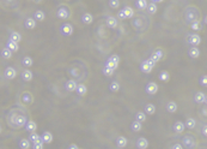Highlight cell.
<instances>
[{"label":"cell","instance_id":"37","mask_svg":"<svg viewBox=\"0 0 207 149\" xmlns=\"http://www.w3.org/2000/svg\"><path fill=\"white\" fill-rule=\"evenodd\" d=\"M34 18L36 19V22H42V21H44V18H46V13H44L43 11L38 10V11H36V12L34 13Z\"/></svg>","mask_w":207,"mask_h":149},{"label":"cell","instance_id":"17","mask_svg":"<svg viewBox=\"0 0 207 149\" xmlns=\"http://www.w3.org/2000/svg\"><path fill=\"white\" fill-rule=\"evenodd\" d=\"M21 77L24 82H30L34 77V73L30 71V70H23L22 73H21Z\"/></svg>","mask_w":207,"mask_h":149},{"label":"cell","instance_id":"46","mask_svg":"<svg viewBox=\"0 0 207 149\" xmlns=\"http://www.w3.org/2000/svg\"><path fill=\"white\" fill-rule=\"evenodd\" d=\"M109 6L112 9H118L120 6V1H119V0H110V1H109Z\"/></svg>","mask_w":207,"mask_h":149},{"label":"cell","instance_id":"48","mask_svg":"<svg viewBox=\"0 0 207 149\" xmlns=\"http://www.w3.org/2000/svg\"><path fill=\"white\" fill-rule=\"evenodd\" d=\"M43 144H44V143H43L42 141H40V142L33 144V149H43Z\"/></svg>","mask_w":207,"mask_h":149},{"label":"cell","instance_id":"24","mask_svg":"<svg viewBox=\"0 0 207 149\" xmlns=\"http://www.w3.org/2000/svg\"><path fill=\"white\" fill-rule=\"evenodd\" d=\"M144 112L146 113V115H152L156 113V106L153 104H146L145 107H144Z\"/></svg>","mask_w":207,"mask_h":149},{"label":"cell","instance_id":"33","mask_svg":"<svg viewBox=\"0 0 207 149\" xmlns=\"http://www.w3.org/2000/svg\"><path fill=\"white\" fill-rule=\"evenodd\" d=\"M122 10H123V12H125V15H126V18H133V17H134V10H133L131 6L126 5Z\"/></svg>","mask_w":207,"mask_h":149},{"label":"cell","instance_id":"49","mask_svg":"<svg viewBox=\"0 0 207 149\" xmlns=\"http://www.w3.org/2000/svg\"><path fill=\"white\" fill-rule=\"evenodd\" d=\"M170 149H184V148H183L182 143H174Z\"/></svg>","mask_w":207,"mask_h":149},{"label":"cell","instance_id":"7","mask_svg":"<svg viewBox=\"0 0 207 149\" xmlns=\"http://www.w3.org/2000/svg\"><path fill=\"white\" fill-rule=\"evenodd\" d=\"M187 42L189 43V45H191V47H197L200 43H201V37H200V35L199 34H190L189 36H188V40H187Z\"/></svg>","mask_w":207,"mask_h":149},{"label":"cell","instance_id":"47","mask_svg":"<svg viewBox=\"0 0 207 149\" xmlns=\"http://www.w3.org/2000/svg\"><path fill=\"white\" fill-rule=\"evenodd\" d=\"M116 18H118V19H121V21L127 19V18H126V15H125V12H123V10H121V11H119V12H118Z\"/></svg>","mask_w":207,"mask_h":149},{"label":"cell","instance_id":"8","mask_svg":"<svg viewBox=\"0 0 207 149\" xmlns=\"http://www.w3.org/2000/svg\"><path fill=\"white\" fill-rule=\"evenodd\" d=\"M158 84L155 83V82H149L145 87V92L149 94V95H156L158 93Z\"/></svg>","mask_w":207,"mask_h":149},{"label":"cell","instance_id":"25","mask_svg":"<svg viewBox=\"0 0 207 149\" xmlns=\"http://www.w3.org/2000/svg\"><path fill=\"white\" fill-rule=\"evenodd\" d=\"M158 78H159L162 82L166 83V82H169V81H170V73H169L168 71L163 70V71H160V72H159V74H158Z\"/></svg>","mask_w":207,"mask_h":149},{"label":"cell","instance_id":"35","mask_svg":"<svg viewBox=\"0 0 207 149\" xmlns=\"http://www.w3.org/2000/svg\"><path fill=\"white\" fill-rule=\"evenodd\" d=\"M79 96H84L86 93H87V88H86V86L85 84H83V83H80V84H78V88H77V92H75Z\"/></svg>","mask_w":207,"mask_h":149},{"label":"cell","instance_id":"32","mask_svg":"<svg viewBox=\"0 0 207 149\" xmlns=\"http://www.w3.org/2000/svg\"><path fill=\"white\" fill-rule=\"evenodd\" d=\"M22 64H23V66H25V67H31V66L34 65V59H33L31 57L27 55V57H24V58L22 59Z\"/></svg>","mask_w":207,"mask_h":149},{"label":"cell","instance_id":"6","mask_svg":"<svg viewBox=\"0 0 207 149\" xmlns=\"http://www.w3.org/2000/svg\"><path fill=\"white\" fill-rule=\"evenodd\" d=\"M73 25L71 23H64L61 27H60V34L62 36H71L73 34Z\"/></svg>","mask_w":207,"mask_h":149},{"label":"cell","instance_id":"16","mask_svg":"<svg viewBox=\"0 0 207 149\" xmlns=\"http://www.w3.org/2000/svg\"><path fill=\"white\" fill-rule=\"evenodd\" d=\"M53 133L52 132H49V131H44L42 135H41V139H42V142L43 143H46V144H49V143H52L53 142Z\"/></svg>","mask_w":207,"mask_h":149},{"label":"cell","instance_id":"42","mask_svg":"<svg viewBox=\"0 0 207 149\" xmlns=\"http://www.w3.org/2000/svg\"><path fill=\"white\" fill-rule=\"evenodd\" d=\"M150 15H155L157 12V5L155 3H149V6H147V10H146Z\"/></svg>","mask_w":207,"mask_h":149},{"label":"cell","instance_id":"12","mask_svg":"<svg viewBox=\"0 0 207 149\" xmlns=\"http://www.w3.org/2000/svg\"><path fill=\"white\" fill-rule=\"evenodd\" d=\"M77 88H78V83L74 80H68L65 84V89L67 92H77Z\"/></svg>","mask_w":207,"mask_h":149},{"label":"cell","instance_id":"15","mask_svg":"<svg viewBox=\"0 0 207 149\" xmlns=\"http://www.w3.org/2000/svg\"><path fill=\"white\" fill-rule=\"evenodd\" d=\"M186 130V124L181 120H177L175 124H174V131L176 133H183Z\"/></svg>","mask_w":207,"mask_h":149},{"label":"cell","instance_id":"13","mask_svg":"<svg viewBox=\"0 0 207 149\" xmlns=\"http://www.w3.org/2000/svg\"><path fill=\"white\" fill-rule=\"evenodd\" d=\"M106 22H107V25H108L110 29H115V28H118V25H119L118 18L114 17V16H108Z\"/></svg>","mask_w":207,"mask_h":149},{"label":"cell","instance_id":"54","mask_svg":"<svg viewBox=\"0 0 207 149\" xmlns=\"http://www.w3.org/2000/svg\"><path fill=\"white\" fill-rule=\"evenodd\" d=\"M205 105H207V95H206V100H205Z\"/></svg>","mask_w":207,"mask_h":149},{"label":"cell","instance_id":"2","mask_svg":"<svg viewBox=\"0 0 207 149\" xmlns=\"http://www.w3.org/2000/svg\"><path fill=\"white\" fill-rule=\"evenodd\" d=\"M119 65H120V57H119L118 54L110 55V57L107 59L106 64H104V66H107V67H109V69H112V70H114V71L119 67Z\"/></svg>","mask_w":207,"mask_h":149},{"label":"cell","instance_id":"30","mask_svg":"<svg viewBox=\"0 0 207 149\" xmlns=\"http://www.w3.org/2000/svg\"><path fill=\"white\" fill-rule=\"evenodd\" d=\"M18 144H19V148L21 149H29L31 147V142H30L29 138H22Z\"/></svg>","mask_w":207,"mask_h":149},{"label":"cell","instance_id":"3","mask_svg":"<svg viewBox=\"0 0 207 149\" xmlns=\"http://www.w3.org/2000/svg\"><path fill=\"white\" fill-rule=\"evenodd\" d=\"M182 145L186 149H195L196 141L191 135H186V136L182 137Z\"/></svg>","mask_w":207,"mask_h":149},{"label":"cell","instance_id":"44","mask_svg":"<svg viewBox=\"0 0 207 149\" xmlns=\"http://www.w3.org/2000/svg\"><path fill=\"white\" fill-rule=\"evenodd\" d=\"M190 29L194 30V31H199L201 29V25H200V21L197 22H194L193 24H190Z\"/></svg>","mask_w":207,"mask_h":149},{"label":"cell","instance_id":"29","mask_svg":"<svg viewBox=\"0 0 207 149\" xmlns=\"http://www.w3.org/2000/svg\"><path fill=\"white\" fill-rule=\"evenodd\" d=\"M127 138L125 137V136H119L118 138H116V145L119 147V148H125L126 145H127Z\"/></svg>","mask_w":207,"mask_h":149},{"label":"cell","instance_id":"27","mask_svg":"<svg viewBox=\"0 0 207 149\" xmlns=\"http://www.w3.org/2000/svg\"><path fill=\"white\" fill-rule=\"evenodd\" d=\"M9 40H10V41H13V42H16V43H19V42L22 41V35H21L18 31H12V33L10 34Z\"/></svg>","mask_w":207,"mask_h":149},{"label":"cell","instance_id":"22","mask_svg":"<svg viewBox=\"0 0 207 149\" xmlns=\"http://www.w3.org/2000/svg\"><path fill=\"white\" fill-rule=\"evenodd\" d=\"M165 108H166V111L169 112V113H176L177 112V104L175 102V101H169L168 104H166V106H165Z\"/></svg>","mask_w":207,"mask_h":149},{"label":"cell","instance_id":"31","mask_svg":"<svg viewBox=\"0 0 207 149\" xmlns=\"http://www.w3.org/2000/svg\"><path fill=\"white\" fill-rule=\"evenodd\" d=\"M1 58L5 59V60H6V59H11V58H12V51L9 49V48L5 46V47L1 49Z\"/></svg>","mask_w":207,"mask_h":149},{"label":"cell","instance_id":"28","mask_svg":"<svg viewBox=\"0 0 207 149\" xmlns=\"http://www.w3.org/2000/svg\"><path fill=\"white\" fill-rule=\"evenodd\" d=\"M25 130L28 131V132H36V130H37V124H36V121H34V120H29L28 121V124H27V126H25Z\"/></svg>","mask_w":207,"mask_h":149},{"label":"cell","instance_id":"36","mask_svg":"<svg viewBox=\"0 0 207 149\" xmlns=\"http://www.w3.org/2000/svg\"><path fill=\"white\" fill-rule=\"evenodd\" d=\"M131 129H132V131H133V132H139V131H141L143 125H141V123H140V121L134 120V121L131 124Z\"/></svg>","mask_w":207,"mask_h":149},{"label":"cell","instance_id":"34","mask_svg":"<svg viewBox=\"0 0 207 149\" xmlns=\"http://www.w3.org/2000/svg\"><path fill=\"white\" fill-rule=\"evenodd\" d=\"M6 47L9 49H11L12 52H18L19 51V45L16 43V42H13V41H10V40L6 42Z\"/></svg>","mask_w":207,"mask_h":149},{"label":"cell","instance_id":"10","mask_svg":"<svg viewBox=\"0 0 207 149\" xmlns=\"http://www.w3.org/2000/svg\"><path fill=\"white\" fill-rule=\"evenodd\" d=\"M4 76H5L6 80H15L16 76H17V71H16L15 67L7 66V67L5 69V71H4Z\"/></svg>","mask_w":207,"mask_h":149},{"label":"cell","instance_id":"38","mask_svg":"<svg viewBox=\"0 0 207 149\" xmlns=\"http://www.w3.org/2000/svg\"><path fill=\"white\" fill-rule=\"evenodd\" d=\"M184 124H186V127L187 129H194L195 126H196V120L194 119V118H187V120L184 121Z\"/></svg>","mask_w":207,"mask_h":149},{"label":"cell","instance_id":"23","mask_svg":"<svg viewBox=\"0 0 207 149\" xmlns=\"http://www.w3.org/2000/svg\"><path fill=\"white\" fill-rule=\"evenodd\" d=\"M81 22L84 23V24H91L92 22H93V16L91 15V13H89V12H85V13H83V16H81Z\"/></svg>","mask_w":207,"mask_h":149},{"label":"cell","instance_id":"43","mask_svg":"<svg viewBox=\"0 0 207 149\" xmlns=\"http://www.w3.org/2000/svg\"><path fill=\"white\" fill-rule=\"evenodd\" d=\"M102 72H103V74H104V76H107V77H112L115 71L112 70V69H109V67H107V66H104V67H103V70H102Z\"/></svg>","mask_w":207,"mask_h":149},{"label":"cell","instance_id":"5","mask_svg":"<svg viewBox=\"0 0 207 149\" xmlns=\"http://www.w3.org/2000/svg\"><path fill=\"white\" fill-rule=\"evenodd\" d=\"M58 17L60 18V19H64V21H66V19H68L69 18V16H71V11H69V9L66 6V5H62V6H60L59 9H58Z\"/></svg>","mask_w":207,"mask_h":149},{"label":"cell","instance_id":"53","mask_svg":"<svg viewBox=\"0 0 207 149\" xmlns=\"http://www.w3.org/2000/svg\"><path fill=\"white\" fill-rule=\"evenodd\" d=\"M203 23L207 25V15H206V16H205V18H203Z\"/></svg>","mask_w":207,"mask_h":149},{"label":"cell","instance_id":"39","mask_svg":"<svg viewBox=\"0 0 207 149\" xmlns=\"http://www.w3.org/2000/svg\"><path fill=\"white\" fill-rule=\"evenodd\" d=\"M29 139H30V142H31L33 144H35V143L42 141V139H41V136H40L38 133H36V132H31V133L29 135Z\"/></svg>","mask_w":207,"mask_h":149},{"label":"cell","instance_id":"1","mask_svg":"<svg viewBox=\"0 0 207 149\" xmlns=\"http://www.w3.org/2000/svg\"><path fill=\"white\" fill-rule=\"evenodd\" d=\"M184 21L187 24H193L194 22L200 21V10L195 6H189L184 11Z\"/></svg>","mask_w":207,"mask_h":149},{"label":"cell","instance_id":"9","mask_svg":"<svg viewBox=\"0 0 207 149\" xmlns=\"http://www.w3.org/2000/svg\"><path fill=\"white\" fill-rule=\"evenodd\" d=\"M164 51L162 49V48H156L153 52H152V54H151V59L152 60H155L156 63H158V61H160L163 58H164Z\"/></svg>","mask_w":207,"mask_h":149},{"label":"cell","instance_id":"40","mask_svg":"<svg viewBox=\"0 0 207 149\" xmlns=\"http://www.w3.org/2000/svg\"><path fill=\"white\" fill-rule=\"evenodd\" d=\"M109 89H110V92H113V93L119 92V90H120V83L116 82V81H113V82L109 84Z\"/></svg>","mask_w":207,"mask_h":149},{"label":"cell","instance_id":"11","mask_svg":"<svg viewBox=\"0 0 207 149\" xmlns=\"http://www.w3.org/2000/svg\"><path fill=\"white\" fill-rule=\"evenodd\" d=\"M21 100H22V102L24 104V105H31L33 102H34V96H33V94L31 93H29V92H24L23 94H22V96H21Z\"/></svg>","mask_w":207,"mask_h":149},{"label":"cell","instance_id":"19","mask_svg":"<svg viewBox=\"0 0 207 149\" xmlns=\"http://www.w3.org/2000/svg\"><path fill=\"white\" fill-rule=\"evenodd\" d=\"M205 100H206V94L202 93V92H197L195 95H194V101L199 105H202L205 104Z\"/></svg>","mask_w":207,"mask_h":149},{"label":"cell","instance_id":"26","mask_svg":"<svg viewBox=\"0 0 207 149\" xmlns=\"http://www.w3.org/2000/svg\"><path fill=\"white\" fill-rule=\"evenodd\" d=\"M135 6L138 10H147V6H149V1H146V0H137L135 1Z\"/></svg>","mask_w":207,"mask_h":149},{"label":"cell","instance_id":"50","mask_svg":"<svg viewBox=\"0 0 207 149\" xmlns=\"http://www.w3.org/2000/svg\"><path fill=\"white\" fill-rule=\"evenodd\" d=\"M201 133H202L205 137H207V124L202 126V129H201Z\"/></svg>","mask_w":207,"mask_h":149},{"label":"cell","instance_id":"41","mask_svg":"<svg viewBox=\"0 0 207 149\" xmlns=\"http://www.w3.org/2000/svg\"><path fill=\"white\" fill-rule=\"evenodd\" d=\"M135 120H138V121H140V123H144V121L146 120V113L139 111V112L135 114Z\"/></svg>","mask_w":207,"mask_h":149},{"label":"cell","instance_id":"21","mask_svg":"<svg viewBox=\"0 0 207 149\" xmlns=\"http://www.w3.org/2000/svg\"><path fill=\"white\" fill-rule=\"evenodd\" d=\"M188 55L191 58V59H197L200 57V49L197 47H190L188 49Z\"/></svg>","mask_w":207,"mask_h":149},{"label":"cell","instance_id":"45","mask_svg":"<svg viewBox=\"0 0 207 149\" xmlns=\"http://www.w3.org/2000/svg\"><path fill=\"white\" fill-rule=\"evenodd\" d=\"M199 82L202 87L207 88V74H202V76L200 77V80H199Z\"/></svg>","mask_w":207,"mask_h":149},{"label":"cell","instance_id":"14","mask_svg":"<svg viewBox=\"0 0 207 149\" xmlns=\"http://www.w3.org/2000/svg\"><path fill=\"white\" fill-rule=\"evenodd\" d=\"M153 70V67L147 63V60H143L140 63V71L144 72V73H151Z\"/></svg>","mask_w":207,"mask_h":149},{"label":"cell","instance_id":"4","mask_svg":"<svg viewBox=\"0 0 207 149\" xmlns=\"http://www.w3.org/2000/svg\"><path fill=\"white\" fill-rule=\"evenodd\" d=\"M28 118L24 115V114H18L15 117V126L17 129H22V127H25L27 124H28Z\"/></svg>","mask_w":207,"mask_h":149},{"label":"cell","instance_id":"51","mask_svg":"<svg viewBox=\"0 0 207 149\" xmlns=\"http://www.w3.org/2000/svg\"><path fill=\"white\" fill-rule=\"evenodd\" d=\"M146 60H147V63H149V64H150V65H151L153 69H155V66H156V64H157V63H156L155 60H152L151 58H149V59H146Z\"/></svg>","mask_w":207,"mask_h":149},{"label":"cell","instance_id":"52","mask_svg":"<svg viewBox=\"0 0 207 149\" xmlns=\"http://www.w3.org/2000/svg\"><path fill=\"white\" fill-rule=\"evenodd\" d=\"M67 149H79V147L75 144V143H72V144H69L68 145V148Z\"/></svg>","mask_w":207,"mask_h":149},{"label":"cell","instance_id":"18","mask_svg":"<svg viewBox=\"0 0 207 149\" xmlns=\"http://www.w3.org/2000/svg\"><path fill=\"white\" fill-rule=\"evenodd\" d=\"M36 24H37V22H36V19L34 18V17H29V18H27L25 19V22H24V25H25V28L27 29H35L36 28Z\"/></svg>","mask_w":207,"mask_h":149},{"label":"cell","instance_id":"20","mask_svg":"<svg viewBox=\"0 0 207 149\" xmlns=\"http://www.w3.org/2000/svg\"><path fill=\"white\" fill-rule=\"evenodd\" d=\"M137 147H138V149H147L149 148V141L145 137H140L137 141Z\"/></svg>","mask_w":207,"mask_h":149}]
</instances>
